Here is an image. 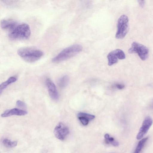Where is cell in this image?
Wrapping results in <instances>:
<instances>
[{"mask_svg":"<svg viewBox=\"0 0 153 153\" xmlns=\"http://www.w3.org/2000/svg\"><path fill=\"white\" fill-rule=\"evenodd\" d=\"M80 45L76 44L68 47L62 51L52 59V62L57 63L69 59L77 54L82 50Z\"/></svg>","mask_w":153,"mask_h":153,"instance_id":"obj_1","label":"cell"},{"mask_svg":"<svg viewBox=\"0 0 153 153\" xmlns=\"http://www.w3.org/2000/svg\"><path fill=\"white\" fill-rule=\"evenodd\" d=\"M17 53L23 60L29 62L37 61L43 55V52L41 51L31 47L20 48L18 50Z\"/></svg>","mask_w":153,"mask_h":153,"instance_id":"obj_2","label":"cell"},{"mask_svg":"<svg viewBox=\"0 0 153 153\" xmlns=\"http://www.w3.org/2000/svg\"><path fill=\"white\" fill-rule=\"evenodd\" d=\"M31 31L29 26L23 23L18 25L9 34V38L12 40H24L30 36Z\"/></svg>","mask_w":153,"mask_h":153,"instance_id":"obj_3","label":"cell"},{"mask_svg":"<svg viewBox=\"0 0 153 153\" xmlns=\"http://www.w3.org/2000/svg\"><path fill=\"white\" fill-rule=\"evenodd\" d=\"M128 17L125 15H122L120 16L118 20L116 38L117 39L123 38L128 32Z\"/></svg>","mask_w":153,"mask_h":153,"instance_id":"obj_4","label":"cell"},{"mask_svg":"<svg viewBox=\"0 0 153 153\" xmlns=\"http://www.w3.org/2000/svg\"><path fill=\"white\" fill-rule=\"evenodd\" d=\"M130 53H137L140 59L143 61L146 60L148 57L149 50L145 46L137 42H134L128 49Z\"/></svg>","mask_w":153,"mask_h":153,"instance_id":"obj_5","label":"cell"},{"mask_svg":"<svg viewBox=\"0 0 153 153\" xmlns=\"http://www.w3.org/2000/svg\"><path fill=\"white\" fill-rule=\"evenodd\" d=\"M108 64L111 66L117 63L118 59H123L126 58V55L124 52L119 49H116L112 51L108 54Z\"/></svg>","mask_w":153,"mask_h":153,"instance_id":"obj_6","label":"cell"},{"mask_svg":"<svg viewBox=\"0 0 153 153\" xmlns=\"http://www.w3.org/2000/svg\"><path fill=\"white\" fill-rule=\"evenodd\" d=\"M69 133L68 127L62 122L59 123L56 125L54 131L55 137L61 140H64Z\"/></svg>","mask_w":153,"mask_h":153,"instance_id":"obj_7","label":"cell"},{"mask_svg":"<svg viewBox=\"0 0 153 153\" xmlns=\"http://www.w3.org/2000/svg\"><path fill=\"white\" fill-rule=\"evenodd\" d=\"M152 123V119L149 117H146L143 121L142 126L137 136V139H142L148 131Z\"/></svg>","mask_w":153,"mask_h":153,"instance_id":"obj_8","label":"cell"},{"mask_svg":"<svg viewBox=\"0 0 153 153\" xmlns=\"http://www.w3.org/2000/svg\"><path fill=\"white\" fill-rule=\"evenodd\" d=\"M46 82L50 97L54 100H58L59 94L55 84L49 78L46 79Z\"/></svg>","mask_w":153,"mask_h":153,"instance_id":"obj_9","label":"cell"},{"mask_svg":"<svg viewBox=\"0 0 153 153\" xmlns=\"http://www.w3.org/2000/svg\"><path fill=\"white\" fill-rule=\"evenodd\" d=\"M18 25L17 22L11 19H4L0 22V26L3 29L10 31H12Z\"/></svg>","mask_w":153,"mask_h":153,"instance_id":"obj_10","label":"cell"},{"mask_svg":"<svg viewBox=\"0 0 153 153\" xmlns=\"http://www.w3.org/2000/svg\"><path fill=\"white\" fill-rule=\"evenodd\" d=\"M27 114V112L25 111L20 109L17 108H14L5 111L1 114L2 117H7L12 115H16L18 116L25 115Z\"/></svg>","mask_w":153,"mask_h":153,"instance_id":"obj_11","label":"cell"},{"mask_svg":"<svg viewBox=\"0 0 153 153\" xmlns=\"http://www.w3.org/2000/svg\"><path fill=\"white\" fill-rule=\"evenodd\" d=\"M17 79L15 77H10L7 81L4 82L0 84V94H1L3 91L7 88L9 84L15 82Z\"/></svg>","mask_w":153,"mask_h":153,"instance_id":"obj_12","label":"cell"},{"mask_svg":"<svg viewBox=\"0 0 153 153\" xmlns=\"http://www.w3.org/2000/svg\"><path fill=\"white\" fill-rule=\"evenodd\" d=\"M3 145L5 147L8 148H13L16 147L17 144L16 141H11L7 139L4 138L1 140Z\"/></svg>","mask_w":153,"mask_h":153,"instance_id":"obj_13","label":"cell"},{"mask_svg":"<svg viewBox=\"0 0 153 153\" xmlns=\"http://www.w3.org/2000/svg\"><path fill=\"white\" fill-rule=\"evenodd\" d=\"M104 137L105 139V142L106 144H111L114 146H119V143L115 140L113 137H110L108 134H105Z\"/></svg>","mask_w":153,"mask_h":153,"instance_id":"obj_14","label":"cell"},{"mask_svg":"<svg viewBox=\"0 0 153 153\" xmlns=\"http://www.w3.org/2000/svg\"><path fill=\"white\" fill-rule=\"evenodd\" d=\"M146 137L142 139L138 143L134 153H140L148 140Z\"/></svg>","mask_w":153,"mask_h":153,"instance_id":"obj_15","label":"cell"},{"mask_svg":"<svg viewBox=\"0 0 153 153\" xmlns=\"http://www.w3.org/2000/svg\"><path fill=\"white\" fill-rule=\"evenodd\" d=\"M69 81V78L67 75H65L61 78L58 82L59 87L61 88L65 87L68 85Z\"/></svg>","mask_w":153,"mask_h":153,"instance_id":"obj_16","label":"cell"},{"mask_svg":"<svg viewBox=\"0 0 153 153\" xmlns=\"http://www.w3.org/2000/svg\"><path fill=\"white\" fill-rule=\"evenodd\" d=\"M77 116L78 117H83L87 119L89 121L93 120L95 117V116L94 115L84 112L79 113L77 115Z\"/></svg>","mask_w":153,"mask_h":153,"instance_id":"obj_17","label":"cell"},{"mask_svg":"<svg viewBox=\"0 0 153 153\" xmlns=\"http://www.w3.org/2000/svg\"><path fill=\"white\" fill-rule=\"evenodd\" d=\"M78 117L81 123L84 126H86L88 124L89 121L87 119L82 117Z\"/></svg>","mask_w":153,"mask_h":153,"instance_id":"obj_18","label":"cell"},{"mask_svg":"<svg viewBox=\"0 0 153 153\" xmlns=\"http://www.w3.org/2000/svg\"><path fill=\"white\" fill-rule=\"evenodd\" d=\"M16 104L17 105L21 108H25L26 107V105L23 102L20 100H18L16 101Z\"/></svg>","mask_w":153,"mask_h":153,"instance_id":"obj_19","label":"cell"},{"mask_svg":"<svg viewBox=\"0 0 153 153\" xmlns=\"http://www.w3.org/2000/svg\"><path fill=\"white\" fill-rule=\"evenodd\" d=\"M138 2L140 6L141 7H143L145 4V1L144 0H138Z\"/></svg>","mask_w":153,"mask_h":153,"instance_id":"obj_20","label":"cell"},{"mask_svg":"<svg viewBox=\"0 0 153 153\" xmlns=\"http://www.w3.org/2000/svg\"><path fill=\"white\" fill-rule=\"evenodd\" d=\"M116 86V87L119 89H122L125 87V86L124 85L120 84H117Z\"/></svg>","mask_w":153,"mask_h":153,"instance_id":"obj_21","label":"cell"}]
</instances>
